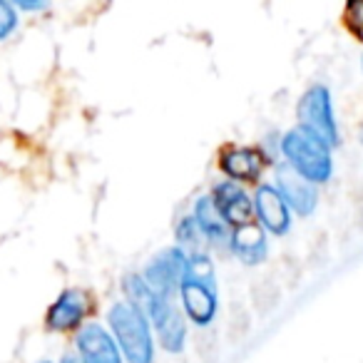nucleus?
I'll use <instances>...</instances> for the list:
<instances>
[{"label":"nucleus","mask_w":363,"mask_h":363,"mask_svg":"<svg viewBox=\"0 0 363 363\" xmlns=\"http://www.w3.org/2000/svg\"><path fill=\"white\" fill-rule=\"evenodd\" d=\"M358 140H361V145H363V127H361V132H358Z\"/></svg>","instance_id":"21"},{"label":"nucleus","mask_w":363,"mask_h":363,"mask_svg":"<svg viewBox=\"0 0 363 363\" xmlns=\"http://www.w3.org/2000/svg\"><path fill=\"white\" fill-rule=\"evenodd\" d=\"M90 313V296L82 289H65L45 313V326L55 333L75 331Z\"/></svg>","instance_id":"10"},{"label":"nucleus","mask_w":363,"mask_h":363,"mask_svg":"<svg viewBox=\"0 0 363 363\" xmlns=\"http://www.w3.org/2000/svg\"><path fill=\"white\" fill-rule=\"evenodd\" d=\"M174 237H177V247H182L187 254L202 252L204 237H202V229H199V224L194 222L192 214H187V217H182L179 222H177Z\"/></svg>","instance_id":"15"},{"label":"nucleus","mask_w":363,"mask_h":363,"mask_svg":"<svg viewBox=\"0 0 363 363\" xmlns=\"http://www.w3.org/2000/svg\"><path fill=\"white\" fill-rule=\"evenodd\" d=\"M343 21L353 33L363 35V0H348L346 11H343Z\"/></svg>","instance_id":"18"},{"label":"nucleus","mask_w":363,"mask_h":363,"mask_svg":"<svg viewBox=\"0 0 363 363\" xmlns=\"http://www.w3.org/2000/svg\"><path fill=\"white\" fill-rule=\"evenodd\" d=\"M279 155L286 160L284 164H289L296 174H301L303 179H308L316 187L331 182L333 150L303 127L296 125L286 135L279 137Z\"/></svg>","instance_id":"3"},{"label":"nucleus","mask_w":363,"mask_h":363,"mask_svg":"<svg viewBox=\"0 0 363 363\" xmlns=\"http://www.w3.org/2000/svg\"><path fill=\"white\" fill-rule=\"evenodd\" d=\"M147 318L152 323V333L155 341H160V346L167 353L177 356L187 348V316L182 311V306H177V301L172 296H152V301L145 308Z\"/></svg>","instance_id":"5"},{"label":"nucleus","mask_w":363,"mask_h":363,"mask_svg":"<svg viewBox=\"0 0 363 363\" xmlns=\"http://www.w3.org/2000/svg\"><path fill=\"white\" fill-rule=\"evenodd\" d=\"M38 363H52V361H38Z\"/></svg>","instance_id":"22"},{"label":"nucleus","mask_w":363,"mask_h":363,"mask_svg":"<svg viewBox=\"0 0 363 363\" xmlns=\"http://www.w3.org/2000/svg\"><path fill=\"white\" fill-rule=\"evenodd\" d=\"M212 199L217 204L219 214L224 217V222L229 227H242V224L252 222L254 217V204L252 197L247 194V189L234 179L219 182L217 187L212 189Z\"/></svg>","instance_id":"11"},{"label":"nucleus","mask_w":363,"mask_h":363,"mask_svg":"<svg viewBox=\"0 0 363 363\" xmlns=\"http://www.w3.org/2000/svg\"><path fill=\"white\" fill-rule=\"evenodd\" d=\"M274 187L279 189V194L284 197V202L289 204L291 214L298 217H311L318 207V187L311 184L308 179H303L301 174L291 169L289 164H277L274 169Z\"/></svg>","instance_id":"7"},{"label":"nucleus","mask_w":363,"mask_h":363,"mask_svg":"<svg viewBox=\"0 0 363 363\" xmlns=\"http://www.w3.org/2000/svg\"><path fill=\"white\" fill-rule=\"evenodd\" d=\"M75 353L82 363H125L110 328H105L97 321H87L77 328Z\"/></svg>","instance_id":"8"},{"label":"nucleus","mask_w":363,"mask_h":363,"mask_svg":"<svg viewBox=\"0 0 363 363\" xmlns=\"http://www.w3.org/2000/svg\"><path fill=\"white\" fill-rule=\"evenodd\" d=\"M18 8H13L8 0H0V43L18 30Z\"/></svg>","instance_id":"17"},{"label":"nucleus","mask_w":363,"mask_h":363,"mask_svg":"<svg viewBox=\"0 0 363 363\" xmlns=\"http://www.w3.org/2000/svg\"><path fill=\"white\" fill-rule=\"evenodd\" d=\"M60 363H82V361H80L77 353H65V356L60 358Z\"/></svg>","instance_id":"20"},{"label":"nucleus","mask_w":363,"mask_h":363,"mask_svg":"<svg viewBox=\"0 0 363 363\" xmlns=\"http://www.w3.org/2000/svg\"><path fill=\"white\" fill-rule=\"evenodd\" d=\"M254 217L259 227L272 237H286L291 232V209L284 202L279 189L274 184H259L252 197Z\"/></svg>","instance_id":"9"},{"label":"nucleus","mask_w":363,"mask_h":363,"mask_svg":"<svg viewBox=\"0 0 363 363\" xmlns=\"http://www.w3.org/2000/svg\"><path fill=\"white\" fill-rule=\"evenodd\" d=\"M229 252L244 264V267H259L269 257L267 232L257 222H247L242 227H234L229 234Z\"/></svg>","instance_id":"12"},{"label":"nucleus","mask_w":363,"mask_h":363,"mask_svg":"<svg viewBox=\"0 0 363 363\" xmlns=\"http://www.w3.org/2000/svg\"><path fill=\"white\" fill-rule=\"evenodd\" d=\"M13 8L18 11H26V13H40L50 6V0H8Z\"/></svg>","instance_id":"19"},{"label":"nucleus","mask_w":363,"mask_h":363,"mask_svg":"<svg viewBox=\"0 0 363 363\" xmlns=\"http://www.w3.org/2000/svg\"><path fill=\"white\" fill-rule=\"evenodd\" d=\"M107 328L117 341L125 363H155V333L147 313L127 298L107 308Z\"/></svg>","instance_id":"2"},{"label":"nucleus","mask_w":363,"mask_h":363,"mask_svg":"<svg viewBox=\"0 0 363 363\" xmlns=\"http://www.w3.org/2000/svg\"><path fill=\"white\" fill-rule=\"evenodd\" d=\"M179 306L194 326H212L219 313V289L217 272L207 252L187 254V269L179 284Z\"/></svg>","instance_id":"1"},{"label":"nucleus","mask_w":363,"mask_h":363,"mask_svg":"<svg viewBox=\"0 0 363 363\" xmlns=\"http://www.w3.org/2000/svg\"><path fill=\"white\" fill-rule=\"evenodd\" d=\"M296 120L298 127L316 135L318 140L326 142L331 150L341 145V132H338L336 112H333V97L323 82H313L296 105Z\"/></svg>","instance_id":"4"},{"label":"nucleus","mask_w":363,"mask_h":363,"mask_svg":"<svg viewBox=\"0 0 363 363\" xmlns=\"http://www.w3.org/2000/svg\"><path fill=\"white\" fill-rule=\"evenodd\" d=\"M267 157L264 152L252 150V147H227L219 157V167L227 174V179L234 182H259L262 179V172L267 167Z\"/></svg>","instance_id":"13"},{"label":"nucleus","mask_w":363,"mask_h":363,"mask_svg":"<svg viewBox=\"0 0 363 363\" xmlns=\"http://www.w3.org/2000/svg\"><path fill=\"white\" fill-rule=\"evenodd\" d=\"M122 291H125L127 301L135 303V306H140L142 311H145L147 303H150L152 296H155V291L147 286V281H145L142 274H127V277L122 279Z\"/></svg>","instance_id":"16"},{"label":"nucleus","mask_w":363,"mask_h":363,"mask_svg":"<svg viewBox=\"0 0 363 363\" xmlns=\"http://www.w3.org/2000/svg\"><path fill=\"white\" fill-rule=\"evenodd\" d=\"M192 217H194V222L199 224V229H202L204 244H209V247H227L232 227H229L222 214H219L212 194L197 197V202H194V207H192Z\"/></svg>","instance_id":"14"},{"label":"nucleus","mask_w":363,"mask_h":363,"mask_svg":"<svg viewBox=\"0 0 363 363\" xmlns=\"http://www.w3.org/2000/svg\"><path fill=\"white\" fill-rule=\"evenodd\" d=\"M187 269V252L182 247H164L147 262V267L142 269L147 286L157 294V296H177L179 291L182 277Z\"/></svg>","instance_id":"6"}]
</instances>
